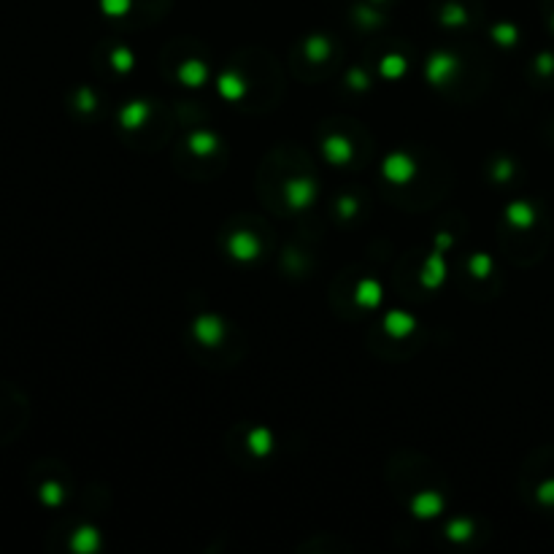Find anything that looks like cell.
<instances>
[{"label":"cell","instance_id":"1","mask_svg":"<svg viewBox=\"0 0 554 554\" xmlns=\"http://www.w3.org/2000/svg\"><path fill=\"white\" fill-rule=\"evenodd\" d=\"M43 501L46 503L60 501V487H57V484H46V487H43Z\"/></svg>","mask_w":554,"mask_h":554}]
</instances>
